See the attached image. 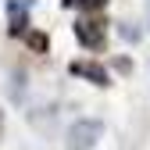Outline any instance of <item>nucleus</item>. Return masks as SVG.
I'll return each mask as SVG.
<instances>
[{"instance_id": "39448f33", "label": "nucleus", "mask_w": 150, "mask_h": 150, "mask_svg": "<svg viewBox=\"0 0 150 150\" xmlns=\"http://www.w3.org/2000/svg\"><path fill=\"white\" fill-rule=\"evenodd\" d=\"M25 43H29L36 54H47V47H50V40H47L43 32H25Z\"/></svg>"}, {"instance_id": "20e7f679", "label": "nucleus", "mask_w": 150, "mask_h": 150, "mask_svg": "<svg viewBox=\"0 0 150 150\" xmlns=\"http://www.w3.org/2000/svg\"><path fill=\"white\" fill-rule=\"evenodd\" d=\"M11 36H25V4L11 0Z\"/></svg>"}, {"instance_id": "423d86ee", "label": "nucleus", "mask_w": 150, "mask_h": 150, "mask_svg": "<svg viewBox=\"0 0 150 150\" xmlns=\"http://www.w3.org/2000/svg\"><path fill=\"white\" fill-rule=\"evenodd\" d=\"M75 4H79L82 11H100V7L107 4V0H75Z\"/></svg>"}, {"instance_id": "f03ea898", "label": "nucleus", "mask_w": 150, "mask_h": 150, "mask_svg": "<svg viewBox=\"0 0 150 150\" xmlns=\"http://www.w3.org/2000/svg\"><path fill=\"white\" fill-rule=\"evenodd\" d=\"M97 136H100V125H97V122L75 125V129H71V146H75V150H86V146L97 143Z\"/></svg>"}, {"instance_id": "7ed1b4c3", "label": "nucleus", "mask_w": 150, "mask_h": 150, "mask_svg": "<svg viewBox=\"0 0 150 150\" xmlns=\"http://www.w3.org/2000/svg\"><path fill=\"white\" fill-rule=\"evenodd\" d=\"M71 75H82L93 86H107V71L100 64H93V61H71Z\"/></svg>"}, {"instance_id": "f257e3e1", "label": "nucleus", "mask_w": 150, "mask_h": 150, "mask_svg": "<svg viewBox=\"0 0 150 150\" xmlns=\"http://www.w3.org/2000/svg\"><path fill=\"white\" fill-rule=\"evenodd\" d=\"M75 36H79V43L89 47V50H100L104 40H107V22L104 18H79V25H75Z\"/></svg>"}]
</instances>
